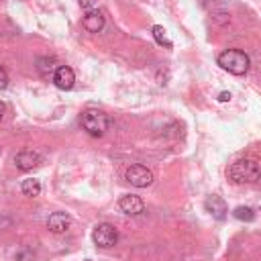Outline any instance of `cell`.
<instances>
[{
  "instance_id": "obj_1",
  "label": "cell",
  "mask_w": 261,
  "mask_h": 261,
  "mask_svg": "<svg viewBox=\"0 0 261 261\" xmlns=\"http://www.w3.org/2000/svg\"><path fill=\"white\" fill-rule=\"evenodd\" d=\"M226 175L232 184H255L261 175V167L255 159H239L228 167Z\"/></svg>"
},
{
  "instance_id": "obj_2",
  "label": "cell",
  "mask_w": 261,
  "mask_h": 261,
  "mask_svg": "<svg viewBox=\"0 0 261 261\" xmlns=\"http://www.w3.org/2000/svg\"><path fill=\"white\" fill-rule=\"evenodd\" d=\"M216 61L224 71H228L232 75H245L249 71V65H251L249 55L241 49H226L218 55Z\"/></svg>"
},
{
  "instance_id": "obj_3",
  "label": "cell",
  "mask_w": 261,
  "mask_h": 261,
  "mask_svg": "<svg viewBox=\"0 0 261 261\" xmlns=\"http://www.w3.org/2000/svg\"><path fill=\"white\" fill-rule=\"evenodd\" d=\"M82 126H84V130L88 135L102 137L108 130V126H110V118L102 110H86L82 114Z\"/></svg>"
},
{
  "instance_id": "obj_4",
  "label": "cell",
  "mask_w": 261,
  "mask_h": 261,
  "mask_svg": "<svg viewBox=\"0 0 261 261\" xmlns=\"http://www.w3.org/2000/svg\"><path fill=\"white\" fill-rule=\"evenodd\" d=\"M92 241H94L96 247H100V249H110V247L116 245L118 232H116V228H114L112 224L102 222V224H96V226H94V230H92Z\"/></svg>"
},
{
  "instance_id": "obj_5",
  "label": "cell",
  "mask_w": 261,
  "mask_h": 261,
  "mask_svg": "<svg viewBox=\"0 0 261 261\" xmlns=\"http://www.w3.org/2000/svg\"><path fill=\"white\" fill-rule=\"evenodd\" d=\"M124 177H126V181H128L130 186H135V188H147V186L153 184V171L147 169L145 165H139V163L130 165V167L126 169Z\"/></svg>"
},
{
  "instance_id": "obj_6",
  "label": "cell",
  "mask_w": 261,
  "mask_h": 261,
  "mask_svg": "<svg viewBox=\"0 0 261 261\" xmlns=\"http://www.w3.org/2000/svg\"><path fill=\"white\" fill-rule=\"evenodd\" d=\"M41 163V155L33 149H22L14 155V165L20 169V171H31L33 167H37Z\"/></svg>"
},
{
  "instance_id": "obj_7",
  "label": "cell",
  "mask_w": 261,
  "mask_h": 261,
  "mask_svg": "<svg viewBox=\"0 0 261 261\" xmlns=\"http://www.w3.org/2000/svg\"><path fill=\"white\" fill-rule=\"evenodd\" d=\"M204 208H206V212L212 214V218H216V220H224V218H226V212H228L226 202H224L220 196H214V194L204 200Z\"/></svg>"
},
{
  "instance_id": "obj_8",
  "label": "cell",
  "mask_w": 261,
  "mask_h": 261,
  "mask_svg": "<svg viewBox=\"0 0 261 261\" xmlns=\"http://www.w3.org/2000/svg\"><path fill=\"white\" fill-rule=\"evenodd\" d=\"M53 82H55V86H57L59 90H71L73 84H75V73H73L71 67L59 65V67L55 69V73H53Z\"/></svg>"
},
{
  "instance_id": "obj_9",
  "label": "cell",
  "mask_w": 261,
  "mask_h": 261,
  "mask_svg": "<svg viewBox=\"0 0 261 261\" xmlns=\"http://www.w3.org/2000/svg\"><path fill=\"white\" fill-rule=\"evenodd\" d=\"M118 206H120V210H122L124 214H128V216H139V214L145 212V204H143V200H141L139 196H133V194L122 196L120 202H118Z\"/></svg>"
},
{
  "instance_id": "obj_10",
  "label": "cell",
  "mask_w": 261,
  "mask_h": 261,
  "mask_svg": "<svg viewBox=\"0 0 261 261\" xmlns=\"http://www.w3.org/2000/svg\"><path fill=\"white\" fill-rule=\"evenodd\" d=\"M69 224H71V218H69L67 212H53V214L47 218V228H49L51 232H55V234L65 232V230L69 228Z\"/></svg>"
},
{
  "instance_id": "obj_11",
  "label": "cell",
  "mask_w": 261,
  "mask_h": 261,
  "mask_svg": "<svg viewBox=\"0 0 261 261\" xmlns=\"http://www.w3.org/2000/svg\"><path fill=\"white\" fill-rule=\"evenodd\" d=\"M82 24H84V29L88 33H100L104 29V16H102L100 10H88V14L84 16Z\"/></svg>"
},
{
  "instance_id": "obj_12",
  "label": "cell",
  "mask_w": 261,
  "mask_h": 261,
  "mask_svg": "<svg viewBox=\"0 0 261 261\" xmlns=\"http://www.w3.org/2000/svg\"><path fill=\"white\" fill-rule=\"evenodd\" d=\"M20 192H22L24 196H29V198H37V196L41 194V181L35 179V177H29V179H24V181L20 184Z\"/></svg>"
},
{
  "instance_id": "obj_13",
  "label": "cell",
  "mask_w": 261,
  "mask_h": 261,
  "mask_svg": "<svg viewBox=\"0 0 261 261\" xmlns=\"http://www.w3.org/2000/svg\"><path fill=\"white\" fill-rule=\"evenodd\" d=\"M37 67H39V71H41L43 75H49V73H55V69H57L59 65H57L55 57H39V59H37Z\"/></svg>"
},
{
  "instance_id": "obj_14",
  "label": "cell",
  "mask_w": 261,
  "mask_h": 261,
  "mask_svg": "<svg viewBox=\"0 0 261 261\" xmlns=\"http://www.w3.org/2000/svg\"><path fill=\"white\" fill-rule=\"evenodd\" d=\"M151 33H153V37H155V41H157L159 45H163V47H167V49L173 47V43H171L169 37H167V31H165L161 24H155V27L151 29Z\"/></svg>"
},
{
  "instance_id": "obj_15",
  "label": "cell",
  "mask_w": 261,
  "mask_h": 261,
  "mask_svg": "<svg viewBox=\"0 0 261 261\" xmlns=\"http://www.w3.org/2000/svg\"><path fill=\"white\" fill-rule=\"evenodd\" d=\"M232 216H234L237 220H245V222L255 220V212H253V208H249V206H237V208L232 210Z\"/></svg>"
},
{
  "instance_id": "obj_16",
  "label": "cell",
  "mask_w": 261,
  "mask_h": 261,
  "mask_svg": "<svg viewBox=\"0 0 261 261\" xmlns=\"http://www.w3.org/2000/svg\"><path fill=\"white\" fill-rule=\"evenodd\" d=\"M6 86H8V73L0 67V90H4Z\"/></svg>"
},
{
  "instance_id": "obj_17",
  "label": "cell",
  "mask_w": 261,
  "mask_h": 261,
  "mask_svg": "<svg viewBox=\"0 0 261 261\" xmlns=\"http://www.w3.org/2000/svg\"><path fill=\"white\" fill-rule=\"evenodd\" d=\"M80 2V6L82 8H88V10H92L94 8V4H96V0H77Z\"/></svg>"
},
{
  "instance_id": "obj_18",
  "label": "cell",
  "mask_w": 261,
  "mask_h": 261,
  "mask_svg": "<svg viewBox=\"0 0 261 261\" xmlns=\"http://www.w3.org/2000/svg\"><path fill=\"white\" fill-rule=\"evenodd\" d=\"M218 100H220V102H228V100H230V92H220Z\"/></svg>"
},
{
  "instance_id": "obj_19",
  "label": "cell",
  "mask_w": 261,
  "mask_h": 261,
  "mask_svg": "<svg viewBox=\"0 0 261 261\" xmlns=\"http://www.w3.org/2000/svg\"><path fill=\"white\" fill-rule=\"evenodd\" d=\"M2 114H4V104L0 102V118H2Z\"/></svg>"
},
{
  "instance_id": "obj_20",
  "label": "cell",
  "mask_w": 261,
  "mask_h": 261,
  "mask_svg": "<svg viewBox=\"0 0 261 261\" xmlns=\"http://www.w3.org/2000/svg\"><path fill=\"white\" fill-rule=\"evenodd\" d=\"M84 261H92V259H84Z\"/></svg>"
}]
</instances>
